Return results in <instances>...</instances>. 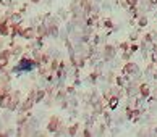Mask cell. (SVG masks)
I'll list each match as a JSON object with an SVG mask.
<instances>
[{
    "mask_svg": "<svg viewBox=\"0 0 157 137\" xmlns=\"http://www.w3.org/2000/svg\"><path fill=\"white\" fill-rule=\"evenodd\" d=\"M2 2H3V3H8V2H10V0H2Z\"/></svg>",
    "mask_w": 157,
    "mask_h": 137,
    "instance_id": "obj_1",
    "label": "cell"
}]
</instances>
